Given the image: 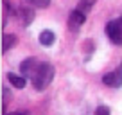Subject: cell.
I'll return each instance as SVG.
<instances>
[{"mask_svg": "<svg viewBox=\"0 0 122 115\" xmlns=\"http://www.w3.org/2000/svg\"><path fill=\"white\" fill-rule=\"evenodd\" d=\"M86 16H88V15L81 13L79 9H74V11H70L68 22H66V23H68V29H70V31H79L81 25L86 22Z\"/></svg>", "mask_w": 122, "mask_h": 115, "instance_id": "4", "label": "cell"}, {"mask_svg": "<svg viewBox=\"0 0 122 115\" xmlns=\"http://www.w3.org/2000/svg\"><path fill=\"white\" fill-rule=\"evenodd\" d=\"M95 115H111V111H110V108H108V106L101 104V106H97V110H95Z\"/></svg>", "mask_w": 122, "mask_h": 115, "instance_id": "11", "label": "cell"}, {"mask_svg": "<svg viewBox=\"0 0 122 115\" xmlns=\"http://www.w3.org/2000/svg\"><path fill=\"white\" fill-rule=\"evenodd\" d=\"M95 5V0H81L79 4H77L76 9H79L81 13H84V15H88V13L92 11V7Z\"/></svg>", "mask_w": 122, "mask_h": 115, "instance_id": "9", "label": "cell"}, {"mask_svg": "<svg viewBox=\"0 0 122 115\" xmlns=\"http://www.w3.org/2000/svg\"><path fill=\"white\" fill-rule=\"evenodd\" d=\"M106 36L110 38V42L113 45H122V16L120 18L110 20L106 23Z\"/></svg>", "mask_w": 122, "mask_h": 115, "instance_id": "2", "label": "cell"}, {"mask_svg": "<svg viewBox=\"0 0 122 115\" xmlns=\"http://www.w3.org/2000/svg\"><path fill=\"white\" fill-rule=\"evenodd\" d=\"M7 81L15 86V88H18V90L25 88V84H27V79L23 76H16V74H13V72L7 74Z\"/></svg>", "mask_w": 122, "mask_h": 115, "instance_id": "7", "label": "cell"}, {"mask_svg": "<svg viewBox=\"0 0 122 115\" xmlns=\"http://www.w3.org/2000/svg\"><path fill=\"white\" fill-rule=\"evenodd\" d=\"M16 13H18V20L20 23H22V27H29L30 23L34 22V9L29 7V5H22V7L16 9Z\"/></svg>", "mask_w": 122, "mask_h": 115, "instance_id": "5", "label": "cell"}, {"mask_svg": "<svg viewBox=\"0 0 122 115\" xmlns=\"http://www.w3.org/2000/svg\"><path fill=\"white\" fill-rule=\"evenodd\" d=\"M20 72H22V76L25 79H29L32 83V86L38 92H41V90H45L52 83L56 70H54V67L50 63L40 61L34 56H30V58H25L20 63Z\"/></svg>", "mask_w": 122, "mask_h": 115, "instance_id": "1", "label": "cell"}, {"mask_svg": "<svg viewBox=\"0 0 122 115\" xmlns=\"http://www.w3.org/2000/svg\"><path fill=\"white\" fill-rule=\"evenodd\" d=\"M23 2L30 7H38V9H45L50 5V0H23Z\"/></svg>", "mask_w": 122, "mask_h": 115, "instance_id": "10", "label": "cell"}, {"mask_svg": "<svg viewBox=\"0 0 122 115\" xmlns=\"http://www.w3.org/2000/svg\"><path fill=\"white\" fill-rule=\"evenodd\" d=\"M102 83L106 84V86H110V88H118V86H120L122 84V63L117 67V68H113L111 72L104 74Z\"/></svg>", "mask_w": 122, "mask_h": 115, "instance_id": "3", "label": "cell"}, {"mask_svg": "<svg viewBox=\"0 0 122 115\" xmlns=\"http://www.w3.org/2000/svg\"><path fill=\"white\" fill-rule=\"evenodd\" d=\"M16 43H18V36H15V34H4V38H2V50L7 52V50L13 49Z\"/></svg>", "mask_w": 122, "mask_h": 115, "instance_id": "8", "label": "cell"}, {"mask_svg": "<svg viewBox=\"0 0 122 115\" xmlns=\"http://www.w3.org/2000/svg\"><path fill=\"white\" fill-rule=\"evenodd\" d=\"M40 43H41L43 47H52V43L56 42V34H54L52 31H49V29H45V31L40 32Z\"/></svg>", "mask_w": 122, "mask_h": 115, "instance_id": "6", "label": "cell"}]
</instances>
